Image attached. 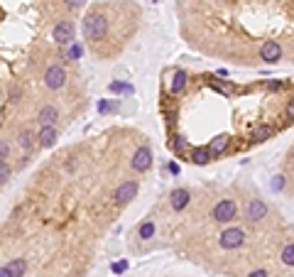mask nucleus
Here are the masks:
<instances>
[{
    "mask_svg": "<svg viewBox=\"0 0 294 277\" xmlns=\"http://www.w3.org/2000/svg\"><path fill=\"white\" fill-rule=\"evenodd\" d=\"M106 32H108V17L103 13H88L84 17V37L88 42H101L106 37Z\"/></svg>",
    "mask_w": 294,
    "mask_h": 277,
    "instance_id": "1",
    "label": "nucleus"
},
{
    "mask_svg": "<svg viewBox=\"0 0 294 277\" xmlns=\"http://www.w3.org/2000/svg\"><path fill=\"white\" fill-rule=\"evenodd\" d=\"M245 240H248V233L238 228V226H231V228H225L223 233L218 236V245L223 250H238L245 245Z\"/></svg>",
    "mask_w": 294,
    "mask_h": 277,
    "instance_id": "2",
    "label": "nucleus"
},
{
    "mask_svg": "<svg viewBox=\"0 0 294 277\" xmlns=\"http://www.w3.org/2000/svg\"><path fill=\"white\" fill-rule=\"evenodd\" d=\"M236 216H238V206L233 199H221L211 211V219L216 223H231L236 221Z\"/></svg>",
    "mask_w": 294,
    "mask_h": 277,
    "instance_id": "3",
    "label": "nucleus"
},
{
    "mask_svg": "<svg viewBox=\"0 0 294 277\" xmlns=\"http://www.w3.org/2000/svg\"><path fill=\"white\" fill-rule=\"evenodd\" d=\"M267 213H270V206H267L263 199H250V201H248V206H245V219H248L250 223L265 221Z\"/></svg>",
    "mask_w": 294,
    "mask_h": 277,
    "instance_id": "4",
    "label": "nucleus"
},
{
    "mask_svg": "<svg viewBox=\"0 0 294 277\" xmlns=\"http://www.w3.org/2000/svg\"><path fill=\"white\" fill-rule=\"evenodd\" d=\"M135 194H138V181H123V184L113 192V201H115L118 206H125V204H130V201L135 199Z\"/></svg>",
    "mask_w": 294,
    "mask_h": 277,
    "instance_id": "5",
    "label": "nucleus"
},
{
    "mask_svg": "<svg viewBox=\"0 0 294 277\" xmlns=\"http://www.w3.org/2000/svg\"><path fill=\"white\" fill-rule=\"evenodd\" d=\"M130 167H133L135 172H147V169L152 167V150H150V145H142V147L135 150Z\"/></svg>",
    "mask_w": 294,
    "mask_h": 277,
    "instance_id": "6",
    "label": "nucleus"
},
{
    "mask_svg": "<svg viewBox=\"0 0 294 277\" xmlns=\"http://www.w3.org/2000/svg\"><path fill=\"white\" fill-rule=\"evenodd\" d=\"M52 37L56 44H74V22H69V20L56 22L52 29Z\"/></svg>",
    "mask_w": 294,
    "mask_h": 277,
    "instance_id": "7",
    "label": "nucleus"
},
{
    "mask_svg": "<svg viewBox=\"0 0 294 277\" xmlns=\"http://www.w3.org/2000/svg\"><path fill=\"white\" fill-rule=\"evenodd\" d=\"M67 83V71L61 69V67H49V69L44 71V86L47 88H52V91H59L61 86Z\"/></svg>",
    "mask_w": 294,
    "mask_h": 277,
    "instance_id": "8",
    "label": "nucleus"
},
{
    "mask_svg": "<svg viewBox=\"0 0 294 277\" xmlns=\"http://www.w3.org/2000/svg\"><path fill=\"white\" fill-rule=\"evenodd\" d=\"M189 201H191V192L189 189H184V187H177V189H172V194H169V206L172 211H184V208L189 206Z\"/></svg>",
    "mask_w": 294,
    "mask_h": 277,
    "instance_id": "9",
    "label": "nucleus"
},
{
    "mask_svg": "<svg viewBox=\"0 0 294 277\" xmlns=\"http://www.w3.org/2000/svg\"><path fill=\"white\" fill-rule=\"evenodd\" d=\"M282 44L280 42H265L263 47H260V59L263 61H267V64H277L282 59Z\"/></svg>",
    "mask_w": 294,
    "mask_h": 277,
    "instance_id": "10",
    "label": "nucleus"
},
{
    "mask_svg": "<svg viewBox=\"0 0 294 277\" xmlns=\"http://www.w3.org/2000/svg\"><path fill=\"white\" fill-rule=\"evenodd\" d=\"M56 138H59V133H56L54 125H42V130H40V135H37L42 147H52L56 142Z\"/></svg>",
    "mask_w": 294,
    "mask_h": 277,
    "instance_id": "11",
    "label": "nucleus"
},
{
    "mask_svg": "<svg viewBox=\"0 0 294 277\" xmlns=\"http://www.w3.org/2000/svg\"><path fill=\"white\" fill-rule=\"evenodd\" d=\"M56 118H59V111H56L54 106H42V108H40V113H37V120H40V125H54Z\"/></svg>",
    "mask_w": 294,
    "mask_h": 277,
    "instance_id": "12",
    "label": "nucleus"
},
{
    "mask_svg": "<svg viewBox=\"0 0 294 277\" xmlns=\"http://www.w3.org/2000/svg\"><path fill=\"white\" fill-rule=\"evenodd\" d=\"M186 81H189V74L184 69H177L174 71V76H172V86H169V91L172 94H182L184 88H186Z\"/></svg>",
    "mask_w": 294,
    "mask_h": 277,
    "instance_id": "13",
    "label": "nucleus"
},
{
    "mask_svg": "<svg viewBox=\"0 0 294 277\" xmlns=\"http://www.w3.org/2000/svg\"><path fill=\"white\" fill-rule=\"evenodd\" d=\"M211 160H213V155H211V150L204 145V147H194L191 150V162L199 167H204V165H209Z\"/></svg>",
    "mask_w": 294,
    "mask_h": 277,
    "instance_id": "14",
    "label": "nucleus"
},
{
    "mask_svg": "<svg viewBox=\"0 0 294 277\" xmlns=\"http://www.w3.org/2000/svg\"><path fill=\"white\" fill-rule=\"evenodd\" d=\"M228 142H231V138H228V135H218V138H213L209 142L211 155H213V157H221V155L228 150Z\"/></svg>",
    "mask_w": 294,
    "mask_h": 277,
    "instance_id": "15",
    "label": "nucleus"
},
{
    "mask_svg": "<svg viewBox=\"0 0 294 277\" xmlns=\"http://www.w3.org/2000/svg\"><path fill=\"white\" fill-rule=\"evenodd\" d=\"M5 267L10 270V277H25V272H27V260H25V258H15V260H10Z\"/></svg>",
    "mask_w": 294,
    "mask_h": 277,
    "instance_id": "16",
    "label": "nucleus"
},
{
    "mask_svg": "<svg viewBox=\"0 0 294 277\" xmlns=\"http://www.w3.org/2000/svg\"><path fill=\"white\" fill-rule=\"evenodd\" d=\"M272 133H275V130H272L270 125H257V128L252 130L250 138H252V142H265V140L272 138Z\"/></svg>",
    "mask_w": 294,
    "mask_h": 277,
    "instance_id": "17",
    "label": "nucleus"
},
{
    "mask_svg": "<svg viewBox=\"0 0 294 277\" xmlns=\"http://www.w3.org/2000/svg\"><path fill=\"white\" fill-rule=\"evenodd\" d=\"M280 260H282V265L294 267V243H287V245L280 250Z\"/></svg>",
    "mask_w": 294,
    "mask_h": 277,
    "instance_id": "18",
    "label": "nucleus"
},
{
    "mask_svg": "<svg viewBox=\"0 0 294 277\" xmlns=\"http://www.w3.org/2000/svg\"><path fill=\"white\" fill-rule=\"evenodd\" d=\"M17 142H20V147H25V150H32V145H35V135L29 133L27 128H22V130L17 133Z\"/></svg>",
    "mask_w": 294,
    "mask_h": 277,
    "instance_id": "19",
    "label": "nucleus"
},
{
    "mask_svg": "<svg viewBox=\"0 0 294 277\" xmlns=\"http://www.w3.org/2000/svg\"><path fill=\"white\" fill-rule=\"evenodd\" d=\"M138 236H140L142 240H150V238L154 236V221H142L140 228H138Z\"/></svg>",
    "mask_w": 294,
    "mask_h": 277,
    "instance_id": "20",
    "label": "nucleus"
},
{
    "mask_svg": "<svg viewBox=\"0 0 294 277\" xmlns=\"http://www.w3.org/2000/svg\"><path fill=\"white\" fill-rule=\"evenodd\" d=\"M8 179H10V165H8V162H0V187Z\"/></svg>",
    "mask_w": 294,
    "mask_h": 277,
    "instance_id": "21",
    "label": "nucleus"
},
{
    "mask_svg": "<svg viewBox=\"0 0 294 277\" xmlns=\"http://www.w3.org/2000/svg\"><path fill=\"white\" fill-rule=\"evenodd\" d=\"M284 118L287 123H294V98H289V103L284 106Z\"/></svg>",
    "mask_w": 294,
    "mask_h": 277,
    "instance_id": "22",
    "label": "nucleus"
},
{
    "mask_svg": "<svg viewBox=\"0 0 294 277\" xmlns=\"http://www.w3.org/2000/svg\"><path fill=\"white\" fill-rule=\"evenodd\" d=\"M172 147H174V152H184V147H186V140H184L182 135H177V138H174V142H172Z\"/></svg>",
    "mask_w": 294,
    "mask_h": 277,
    "instance_id": "23",
    "label": "nucleus"
},
{
    "mask_svg": "<svg viewBox=\"0 0 294 277\" xmlns=\"http://www.w3.org/2000/svg\"><path fill=\"white\" fill-rule=\"evenodd\" d=\"M284 187H287V179H284V177H275V181H272V189H275V192H282V189H284Z\"/></svg>",
    "mask_w": 294,
    "mask_h": 277,
    "instance_id": "24",
    "label": "nucleus"
},
{
    "mask_svg": "<svg viewBox=\"0 0 294 277\" xmlns=\"http://www.w3.org/2000/svg\"><path fill=\"white\" fill-rule=\"evenodd\" d=\"M10 155V145L5 140H0V162H5V157Z\"/></svg>",
    "mask_w": 294,
    "mask_h": 277,
    "instance_id": "25",
    "label": "nucleus"
},
{
    "mask_svg": "<svg viewBox=\"0 0 294 277\" xmlns=\"http://www.w3.org/2000/svg\"><path fill=\"white\" fill-rule=\"evenodd\" d=\"M284 86H287V81H270L267 83L270 91H280V88H284Z\"/></svg>",
    "mask_w": 294,
    "mask_h": 277,
    "instance_id": "26",
    "label": "nucleus"
},
{
    "mask_svg": "<svg viewBox=\"0 0 294 277\" xmlns=\"http://www.w3.org/2000/svg\"><path fill=\"white\" fill-rule=\"evenodd\" d=\"M79 56H81V47H79V44H71L69 59H79Z\"/></svg>",
    "mask_w": 294,
    "mask_h": 277,
    "instance_id": "27",
    "label": "nucleus"
},
{
    "mask_svg": "<svg viewBox=\"0 0 294 277\" xmlns=\"http://www.w3.org/2000/svg\"><path fill=\"white\" fill-rule=\"evenodd\" d=\"M248 277H270V272L260 267V270H252V272H250V275H248Z\"/></svg>",
    "mask_w": 294,
    "mask_h": 277,
    "instance_id": "28",
    "label": "nucleus"
},
{
    "mask_svg": "<svg viewBox=\"0 0 294 277\" xmlns=\"http://www.w3.org/2000/svg\"><path fill=\"white\" fill-rule=\"evenodd\" d=\"M123 270H127V260H123V263H115V265H113V272H123Z\"/></svg>",
    "mask_w": 294,
    "mask_h": 277,
    "instance_id": "29",
    "label": "nucleus"
},
{
    "mask_svg": "<svg viewBox=\"0 0 294 277\" xmlns=\"http://www.w3.org/2000/svg\"><path fill=\"white\" fill-rule=\"evenodd\" d=\"M64 3H67L69 8H74V10H76V8H81V5H84L86 0H64Z\"/></svg>",
    "mask_w": 294,
    "mask_h": 277,
    "instance_id": "30",
    "label": "nucleus"
},
{
    "mask_svg": "<svg viewBox=\"0 0 294 277\" xmlns=\"http://www.w3.org/2000/svg\"><path fill=\"white\" fill-rule=\"evenodd\" d=\"M0 277H10V270H8V267H5V265H3V267H0Z\"/></svg>",
    "mask_w": 294,
    "mask_h": 277,
    "instance_id": "31",
    "label": "nucleus"
},
{
    "mask_svg": "<svg viewBox=\"0 0 294 277\" xmlns=\"http://www.w3.org/2000/svg\"><path fill=\"white\" fill-rule=\"evenodd\" d=\"M292 160H294V147H292Z\"/></svg>",
    "mask_w": 294,
    "mask_h": 277,
    "instance_id": "32",
    "label": "nucleus"
},
{
    "mask_svg": "<svg viewBox=\"0 0 294 277\" xmlns=\"http://www.w3.org/2000/svg\"><path fill=\"white\" fill-rule=\"evenodd\" d=\"M218 3H225V0H218Z\"/></svg>",
    "mask_w": 294,
    "mask_h": 277,
    "instance_id": "33",
    "label": "nucleus"
}]
</instances>
